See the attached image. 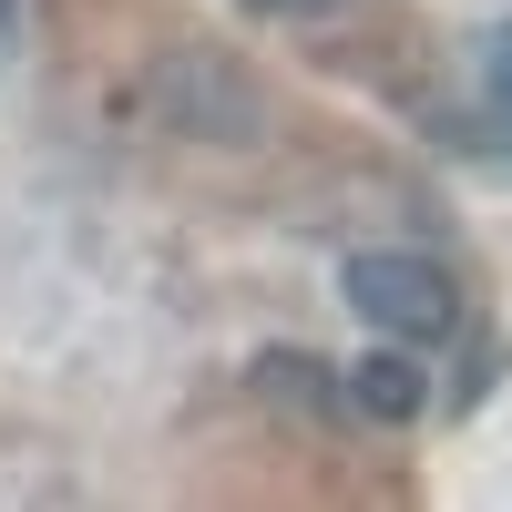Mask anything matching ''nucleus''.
Segmentation results:
<instances>
[{
  "label": "nucleus",
  "instance_id": "obj_3",
  "mask_svg": "<svg viewBox=\"0 0 512 512\" xmlns=\"http://www.w3.org/2000/svg\"><path fill=\"white\" fill-rule=\"evenodd\" d=\"M338 379H349V410H369V420H420V400H431V379H420L400 349H369Z\"/></svg>",
  "mask_w": 512,
  "mask_h": 512
},
{
  "label": "nucleus",
  "instance_id": "obj_5",
  "mask_svg": "<svg viewBox=\"0 0 512 512\" xmlns=\"http://www.w3.org/2000/svg\"><path fill=\"white\" fill-rule=\"evenodd\" d=\"M492 113H502V123H512V31H502V41H492Z\"/></svg>",
  "mask_w": 512,
  "mask_h": 512
},
{
  "label": "nucleus",
  "instance_id": "obj_6",
  "mask_svg": "<svg viewBox=\"0 0 512 512\" xmlns=\"http://www.w3.org/2000/svg\"><path fill=\"white\" fill-rule=\"evenodd\" d=\"M21 31H31V0H0V52H11Z\"/></svg>",
  "mask_w": 512,
  "mask_h": 512
},
{
  "label": "nucleus",
  "instance_id": "obj_2",
  "mask_svg": "<svg viewBox=\"0 0 512 512\" xmlns=\"http://www.w3.org/2000/svg\"><path fill=\"white\" fill-rule=\"evenodd\" d=\"M338 287H349V308L379 328V338H441L461 318L451 277L431 267V256H400V246H359L349 267H338Z\"/></svg>",
  "mask_w": 512,
  "mask_h": 512
},
{
  "label": "nucleus",
  "instance_id": "obj_1",
  "mask_svg": "<svg viewBox=\"0 0 512 512\" xmlns=\"http://www.w3.org/2000/svg\"><path fill=\"white\" fill-rule=\"evenodd\" d=\"M134 103H144V123L195 134V144H256L267 134V93H256L236 62H216V52H164Z\"/></svg>",
  "mask_w": 512,
  "mask_h": 512
},
{
  "label": "nucleus",
  "instance_id": "obj_4",
  "mask_svg": "<svg viewBox=\"0 0 512 512\" xmlns=\"http://www.w3.org/2000/svg\"><path fill=\"white\" fill-rule=\"evenodd\" d=\"M236 11H267V21H328V11H349V0H236Z\"/></svg>",
  "mask_w": 512,
  "mask_h": 512
}]
</instances>
